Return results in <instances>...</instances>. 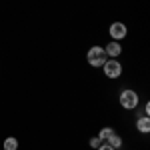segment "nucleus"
<instances>
[{
    "mask_svg": "<svg viewBox=\"0 0 150 150\" xmlns=\"http://www.w3.org/2000/svg\"><path fill=\"white\" fill-rule=\"evenodd\" d=\"M2 150H18V140L14 138V136H8V138L4 140Z\"/></svg>",
    "mask_w": 150,
    "mask_h": 150,
    "instance_id": "6e6552de",
    "label": "nucleus"
},
{
    "mask_svg": "<svg viewBox=\"0 0 150 150\" xmlns=\"http://www.w3.org/2000/svg\"><path fill=\"white\" fill-rule=\"evenodd\" d=\"M96 150H116V148H112V146H108V144L104 142V144H100V146H98Z\"/></svg>",
    "mask_w": 150,
    "mask_h": 150,
    "instance_id": "9b49d317",
    "label": "nucleus"
},
{
    "mask_svg": "<svg viewBox=\"0 0 150 150\" xmlns=\"http://www.w3.org/2000/svg\"><path fill=\"white\" fill-rule=\"evenodd\" d=\"M106 52H104L102 46H92L88 50V54H86V60H88V64L94 66V68H102V64L106 62Z\"/></svg>",
    "mask_w": 150,
    "mask_h": 150,
    "instance_id": "f257e3e1",
    "label": "nucleus"
},
{
    "mask_svg": "<svg viewBox=\"0 0 150 150\" xmlns=\"http://www.w3.org/2000/svg\"><path fill=\"white\" fill-rule=\"evenodd\" d=\"M106 144H108V146H112V148H122V138L114 132V134H110V138L106 140Z\"/></svg>",
    "mask_w": 150,
    "mask_h": 150,
    "instance_id": "0eeeda50",
    "label": "nucleus"
},
{
    "mask_svg": "<svg viewBox=\"0 0 150 150\" xmlns=\"http://www.w3.org/2000/svg\"><path fill=\"white\" fill-rule=\"evenodd\" d=\"M120 106L124 108V110H134L136 106H138V92H134V90H122L120 92Z\"/></svg>",
    "mask_w": 150,
    "mask_h": 150,
    "instance_id": "f03ea898",
    "label": "nucleus"
},
{
    "mask_svg": "<svg viewBox=\"0 0 150 150\" xmlns=\"http://www.w3.org/2000/svg\"><path fill=\"white\" fill-rule=\"evenodd\" d=\"M88 144H90V148H98V146H100V144H104V142L98 138V136H94V138L88 140Z\"/></svg>",
    "mask_w": 150,
    "mask_h": 150,
    "instance_id": "9d476101",
    "label": "nucleus"
},
{
    "mask_svg": "<svg viewBox=\"0 0 150 150\" xmlns=\"http://www.w3.org/2000/svg\"><path fill=\"white\" fill-rule=\"evenodd\" d=\"M102 70H104V76L110 78V80L122 76V64H120L118 60H114V58H112V60H106L102 64Z\"/></svg>",
    "mask_w": 150,
    "mask_h": 150,
    "instance_id": "7ed1b4c3",
    "label": "nucleus"
},
{
    "mask_svg": "<svg viewBox=\"0 0 150 150\" xmlns=\"http://www.w3.org/2000/svg\"><path fill=\"white\" fill-rule=\"evenodd\" d=\"M110 134H114V130H112V128H102V130H100V132H98V138L102 140V142H106V140L110 138Z\"/></svg>",
    "mask_w": 150,
    "mask_h": 150,
    "instance_id": "1a4fd4ad",
    "label": "nucleus"
},
{
    "mask_svg": "<svg viewBox=\"0 0 150 150\" xmlns=\"http://www.w3.org/2000/svg\"><path fill=\"white\" fill-rule=\"evenodd\" d=\"M136 128H138V132H150V118L148 116H142V118H138L136 120Z\"/></svg>",
    "mask_w": 150,
    "mask_h": 150,
    "instance_id": "423d86ee",
    "label": "nucleus"
},
{
    "mask_svg": "<svg viewBox=\"0 0 150 150\" xmlns=\"http://www.w3.org/2000/svg\"><path fill=\"white\" fill-rule=\"evenodd\" d=\"M104 52H106V56H110V58H118L122 54V44L116 42V40H110L106 44V48H104Z\"/></svg>",
    "mask_w": 150,
    "mask_h": 150,
    "instance_id": "39448f33",
    "label": "nucleus"
},
{
    "mask_svg": "<svg viewBox=\"0 0 150 150\" xmlns=\"http://www.w3.org/2000/svg\"><path fill=\"white\" fill-rule=\"evenodd\" d=\"M108 32H110V38L116 40V42H120L124 36L128 34V28L124 22H112L110 24V28H108Z\"/></svg>",
    "mask_w": 150,
    "mask_h": 150,
    "instance_id": "20e7f679",
    "label": "nucleus"
}]
</instances>
